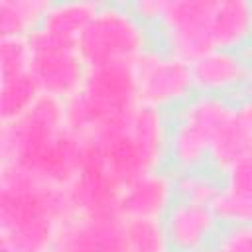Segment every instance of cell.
Wrapping results in <instances>:
<instances>
[{"label":"cell","instance_id":"obj_25","mask_svg":"<svg viewBox=\"0 0 252 252\" xmlns=\"http://www.w3.org/2000/svg\"><path fill=\"white\" fill-rule=\"evenodd\" d=\"M236 116L246 126V130L252 134V100L242 98L236 102Z\"/></svg>","mask_w":252,"mask_h":252},{"label":"cell","instance_id":"obj_24","mask_svg":"<svg viewBox=\"0 0 252 252\" xmlns=\"http://www.w3.org/2000/svg\"><path fill=\"white\" fill-rule=\"evenodd\" d=\"M165 2L167 0H134V2H128V4L132 8V12L136 14V18L154 30L156 24L159 22L161 14H163Z\"/></svg>","mask_w":252,"mask_h":252},{"label":"cell","instance_id":"obj_20","mask_svg":"<svg viewBox=\"0 0 252 252\" xmlns=\"http://www.w3.org/2000/svg\"><path fill=\"white\" fill-rule=\"evenodd\" d=\"M175 173V195L179 201L195 205H213L220 189V175L211 167L191 169V171H173Z\"/></svg>","mask_w":252,"mask_h":252},{"label":"cell","instance_id":"obj_4","mask_svg":"<svg viewBox=\"0 0 252 252\" xmlns=\"http://www.w3.org/2000/svg\"><path fill=\"white\" fill-rule=\"evenodd\" d=\"M154 45V30L136 18L128 2H100L96 16L77 43L89 69L134 65Z\"/></svg>","mask_w":252,"mask_h":252},{"label":"cell","instance_id":"obj_9","mask_svg":"<svg viewBox=\"0 0 252 252\" xmlns=\"http://www.w3.org/2000/svg\"><path fill=\"white\" fill-rule=\"evenodd\" d=\"M175 201V173L163 167L122 185L116 213L122 220H163Z\"/></svg>","mask_w":252,"mask_h":252},{"label":"cell","instance_id":"obj_7","mask_svg":"<svg viewBox=\"0 0 252 252\" xmlns=\"http://www.w3.org/2000/svg\"><path fill=\"white\" fill-rule=\"evenodd\" d=\"M215 0H167L154 28L156 41L171 55L195 61L213 49L211 16Z\"/></svg>","mask_w":252,"mask_h":252},{"label":"cell","instance_id":"obj_8","mask_svg":"<svg viewBox=\"0 0 252 252\" xmlns=\"http://www.w3.org/2000/svg\"><path fill=\"white\" fill-rule=\"evenodd\" d=\"M30 69L41 89V94L69 100L81 89L89 71L79 53L77 43L55 39L37 30L30 35Z\"/></svg>","mask_w":252,"mask_h":252},{"label":"cell","instance_id":"obj_26","mask_svg":"<svg viewBox=\"0 0 252 252\" xmlns=\"http://www.w3.org/2000/svg\"><path fill=\"white\" fill-rule=\"evenodd\" d=\"M244 98L252 100V67H250V75H248V81H246V87H244Z\"/></svg>","mask_w":252,"mask_h":252},{"label":"cell","instance_id":"obj_21","mask_svg":"<svg viewBox=\"0 0 252 252\" xmlns=\"http://www.w3.org/2000/svg\"><path fill=\"white\" fill-rule=\"evenodd\" d=\"M126 252H171L163 220H124Z\"/></svg>","mask_w":252,"mask_h":252},{"label":"cell","instance_id":"obj_15","mask_svg":"<svg viewBox=\"0 0 252 252\" xmlns=\"http://www.w3.org/2000/svg\"><path fill=\"white\" fill-rule=\"evenodd\" d=\"M211 43L213 49L252 53V0H215Z\"/></svg>","mask_w":252,"mask_h":252},{"label":"cell","instance_id":"obj_2","mask_svg":"<svg viewBox=\"0 0 252 252\" xmlns=\"http://www.w3.org/2000/svg\"><path fill=\"white\" fill-rule=\"evenodd\" d=\"M167 140L169 112L136 102L87 142L102 169L122 187L148 171L167 167Z\"/></svg>","mask_w":252,"mask_h":252},{"label":"cell","instance_id":"obj_6","mask_svg":"<svg viewBox=\"0 0 252 252\" xmlns=\"http://www.w3.org/2000/svg\"><path fill=\"white\" fill-rule=\"evenodd\" d=\"M138 102L173 112L195 94L191 63L171 55L158 43L134 63Z\"/></svg>","mask_w":252,"mask_h":252},{"label":"cell","instance_id":"obj_22","mask_svg":"<svg viewBox=\"0 0 252 252\" xmlns=\"http://www.w3.org/2000/svg\"><path fill=\"white\" fill-rule=\"evenodd\" d=\"M30 37H0V79L32 71Z\"/></svg>","mask_w":252,"mask_h":252},{"label":"cell","instance_id":"obj_16","mask_svg":"<svg viewBox=\"0 0 252 252\" xmlns=\"http://www.w3.org/2000/svg\"><path fill=\"white\" fill-rule=\"evenodd\" d=\"M100 2L96 0H61L51 2L39 32L69 43H79L85 30L96 16Z\"/></svg>","mask_w":252,"mask_h":252},{"label":"cell","instance_id":"obj_13","mask_svg":"<svg viewBox=\"0 0 252 252\" xmlns=\"http://www.w3.org/2000/svg\"><path fill=\"white\" fill-rule=\"evenodd\" d=\"M71 215H110L116 213L120 185L102 169L87 142V158L75 179L65 187ZM118 215V213H116Z\"/></svg>","mask_w":252,"mask_h":252},{"label":"cell","instance_id":"obj_17","mask_svg":"<svg viewBox=\"0 0 252 252\" xmlns=\"http://www.w3.org/2000/svg\"><path fill=\"white\" fill-rule=\"evenodd\" d=\"M252 158V134L246 130V126L234 114L228 118V122L217 132V136L211 142L209 150V167L222 175L232 165Z\"/></svg>","mask_w":252,"mask_h":252},{"label":"cell","instance_id":"obj_14","mask_svg":"<svg viewBox=\"0 0 252 252\" xmlns=\"http://www.w3.org/2000/svg\"><path fill=\"white\" fill-rule=\"evenodd\" d=\"M211 209L220 226L252 222V158L220 175V189Z\"/></svg>","mask_w":252,"mask_h":252},{"label":"cell","instance_id":"obj_23","mask_svg":"<svg viewBox=\"0 0 252 252\" xmlns=\"http://www.w3.org/2000/svg\"><path fill=\"white\" fill-rule=\"evenodd\" d=\"M213 248L217 252H252V222L222 226Z\"/></svg>","mask_w":252,"mask_h":252},{"label":"cell","instance_id":"obj_3","mask_svg":"<svg viewBox=\"0 0 252 252\" xmlns=\"http://www.w3.org/2000/svg\"><path fill=\"white\" fill-rule=\"evenodd\" d=\"M138 102L134 65H104L87 71L81 89L65 100L67 128L91 140L120 120Z\"/></svg>","mask_w":252,"mask_h":252},{"label":"cell","instance_id":"obj_18","mask_svg":"<svg viewBox=\"0 0 252 252\" xmlns=\"http://www.w3.org/2000/svg\"><path fill=\"white\" fill-rule=\"evenodd\" d=\"M49 0H0V37H30L41 28Z\"/></svg>","mask_w":252,"mask_h":252},{"label":"cell","instance_id":"obj_12","mask_svg":"<svg viewBox=\"0 0 252 252\" xmlns=\"http://www.w3.org/2000/svg\"><path fill=\"white\" fill-rule=\"evenodd\" d=\"M171 252H209L220 232V222L209 205L175 201L163 217Z\"/></svg>","mask_w":252,"mask_h":252},{"label":"cell","instance_id":"obj_19","mask_svg":"<svg viewBox=\"0 0 252 252\" xmlns=\"http://www.w3.org/2000/svg\"><path fill=\"white\" fill-rule=\"evenodd\" d=\"M41 96V89L32 71L0 79V124L20 120Z\"/></svg>","mask_w":252,"mask_h":252},{"label":"cell","instance_id":"obj_1","mask_svg":"<svg viewBox=\"0 0 252 252\" xmlns=\"http://www.w3.org/2000/svg\"><path fill=\"white\" fill-rule=\"evenodd\" d=\"M87 158V140L67 128L65 100L41 94L16 122L0 124V163L67 187Z\"/></svg>","mask_w":252,"mask_h":252},{"label":"cell","instance_id":"obj_27","mask_svg":"<svg viewBox=\"0 0 252 252\" xmlns=\"http://www.w3.org/2000/svg\"><path fill=\"white\" fill-rule=\"evenodd\" d=\"M209 252H217V250H215V248H211V250H209Z\"/></svg>","mask_w":252,"mask_h":252},{"label":"cell","instance_id":"obj_11","mask_svg":"<svg viewBox=\"0 0 252 252\" xmlns=\"http://www.w3.org/2000/svg\"><path fill=\"white\" fill-rule=\"evenodd\" d=\"M250 67L252 53L248 51L211 49L209 53L191 61L195 93L230 98L234 93L244 91Z\"/></svg>","mask_w":252,"mask_h":252},{"label":"cell","instance_id":"obj_5","mask_svg":"<svg viewBox=\"0 0 252 252\" xmlns=\"http://www.w3.org/2000/svg\"><path fill=\"white\" fill-rule=\"evenodd\" d=\"M236 102L224 96L195 93L169 114L167 167L191 171L209 167V150L217 132L234 114Z\"/></svg>","mask_w":252,"mask_h":252},{"label":"cell","instance_id":"obj_10","mask_svg":"<svg viewBox=\"0 0 252 252\" xmlns=\"http://www.w3.org/2000/svg\"><path fill=\"white\" fill-rule=\"evenodd\" d=\"M51 252H126L124 220L116 215H71L55 234Z\"/></svg>","mask_w":252,"mask_h":252}]
</instances>
